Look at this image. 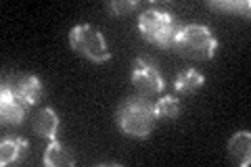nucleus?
Returning a JSON list of instances; mask_svg holds the SVG:
<instances>
[{"mask_svg": "<svg viewBox=\"0 0 251 167\" xmlns=\"http://www.w3.org/2000/svg\"><path fill=\"white\" fill-rule=\"evenodd\" d=\"M157 123L155 107L147 96L132 94V96L122 98V102L115 109V125L122 134L130 138L147 140L153 134Z\"/></svg>", "mask_w": 251, "mask_h": 167, "instance_id": "obj_1", "label": "nucleus"}, {"mask_svg": "<svg viewBox=\"0 0 251 167\" xmlns=\"http://www.w3.org/2000/svg\"><path fill=\"white\" fill-rule=\"evenodd\" d=\"M172 48L188 61H211L218 52V40L203 23H184Z\"/></svg>", "mask_w": 251, "mask_h": 167, "instance_id": "obj_2", "label": "nucleus"}, {"mask_svg": "<svg viewBox=\"0 0 251 167\" xmlns=\"http://www.w3.org/2000/svg\"><path fill=\"white\" fill-rule=\"evenodd\" d=\"M136 25H138L140 36L147 42L161 46V48H172L178 31L184 23L174 13H170L166 9H147L138 15Z\"/></svg>", "mask_w": 251, "mask_h": 167, "instance_id": "obj_3", "label": "nucleus"}, {"mask_svg": "<svg viewBox=\"0 0 251 167\" xmlns=\"http://www.w3.org/2000/svg\"><path fill=\"white\" fill-rule=\"evenodd\" d=\"M69 46L80 57L97 63V65H103L113 57L105 42V36L90 23H80V25H74L69 29Z\"/></svg>", "mask_w": 251, "mask_h": 167, "instance_id": "obj_4", "label": "nucleus"}, {"mask_svg": "<svg viewBox=\"0 0 251 167\" xmlns=\"http://www.w3.org/2000/svg\"><path fill=\"white\" fill-rule=\"evenodd\" d=\"M130 79H132V86L136 88V94L147 98L163 92V88H166V82H163L159 67L147 57H136L132 61Z\"/></svg>", "mask_w": 251, "mask_h": 167, "instance_id": "obj_5", "label": "nucleus"}, {"mask_svg": "<svg viewBox=\"0 0 251 167\" xmlns=\"http://www.w3.org/2000/svg\"><path fill=\"white\" fill-rule=\"evenodd\" d=\"M4 86L29 109L38 105V100L44 94V86L36 73H15L9 79H4Z\"/></svg>", "mask_w": 251, "mask_h": 167, "instance_id": "obj_6", "label": "nucleus"}, {"mask_svg": "<svg viewBox=\"0 0 251 167\" xmlns=\"http://www.w3.org/2000/svg\"><path fill=\"white\" fill-rule=\"evenodd\" d=\"M27 111H29V107L23 105V102L2 84V88H0V117L2 119H0V121L4 125H15V128H17V125H21L25 121Z\"/></svg>", "mask_w": 251, "mask_h": 167, "instance_id": "obj_7", "label": "nucleus"}, {"mask_svg": "<svg viewBox=\"0 0 251 167\" xmlns=\"http://www.w3.org/2000/svg\"><path fill=\"white\" fill-rule=\"evenodd\" d=\"M226 155L230 157V161L239 167H247L251 163V132L241 130L234 132L226 142Z\"/></svg>", "mask_w": 251, "mask_h": 167, "instance_id": "obj_8", "label": "nucleus"}, {"mask_svg": "<svg viewBox=\"0 0 251 167\" xmlns=\"http://www.w3.org/2000/svg\"><path fill=\"white\" fill-rule=\"evenodd\" d=\"M59 115L52 107H42L31 119V130L36 136L46 138V140H57V132H59Z\"/></svg>", "mask_w": 251, "mask_h": 167, "instance_id": "obj_9", "label": "nucleus"}, {"mask_svg": "<svg viewBox=\"0 0 251 167\" xmlns=\"http://www.w3.org/2000/svg\"><path fill=\"white\" fill-rule=\"evenodd\" d=\"M27 148H29V142L23 138V136H6L0 140V165L6 167L11 163H17L21 161L23 157L27 155Z\"/></svg>", "mask_w": 251, "mask_h": 167, "instance_id": "obj_10", "label": "nucleus"}, {"mask_svg": "<svg viewBox=\"0 0 251 167\" xmlns=\"http://www.w3.org/2000/svg\"><path fill=\"white\" fill-rule=\"evenodd\" d=\"M42 163L46 167H72L75 165V157L59 140H49V146L44 148L42 155Z\"/></svg>", "mask_w": 251, "mask_h": 167, "instance_id": "obj_11", "label": "nucleus"}, {"mask_svg": "<svg viewBox=\"0 0 251 167\" xmlns=\"http://www.w3.org/2000/svg\"><path fill=\"white\" fill-rule=\"evenodd\" d=\"M203 84H205V75L201 73V71L188 67V69H182L180 73L176 75L174 79V90L178 94H193L203 88Z\"/></svg>", "mask_w": 251, "mask_h": 167, "instance_id": "obj_12", "label": "nucleus"}, {"mask_svg": "<svg viewBox=\"0 0 251 167\" xmlns=\"http://www.w3.org/2000/svg\"><path fill=\"white\" fill-rule=\"evenodd\" d=\"M153 107H155V117L161 119V121H174V119H178L180 111H182L180 100L176 96H170V94L153 102Z\"/></svg>", "mask_w": 251, "mask_h": 167, "instance_id": "obj_13", "label": "nucleus"}, {"mask_svg": "<svg viewBox=\"0 0 251 167\" xmlns=\"http://www.w3.org/2000/svg\"><path fill=\"white\" fill-rule=\"evenodd\" d=\"M207 9L220 11V13H237V15H249L251 2L249 0H207L205 2Z\"/></svg>", "mask_w": 251, "mask_h": 167, "instance_id": "obj_14", "label": "nucleus"}, {"mask_svg": "<svg viewBox=\"0 0 251 167\" xmlns=\"http://www.w3.org/2000/svg\"><path fill=\"white\" fill-rule=\"evenodd\" d=\"M136 9H138L136 0H111V2H107V11L115 15V17H122L124 13H132Z\"/></svg>", "mask_w": 251, "mask_h": 167, "instance_id": "obj_15", "label": "nucleus"}]
</instances>
